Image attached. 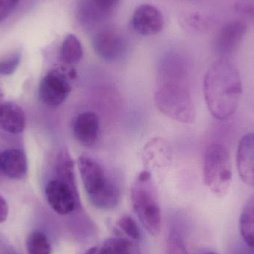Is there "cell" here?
<instances>
[{
  "instance_id": "6da1fadb",
  "label": "cell",
  "mask_w": 254,
  "mask_h": 254,
  "mask_svg": "<svg viewBox=\"0 0 254 254\" xmlns=\"http://www.w3.org/2000/svg\"><path fill=\"white\" fill-rule=\"evenodd\" d=\"M206 104L218 120L225 121L237 111L243 94L241 76L237 67L225 58L215 61L204 80Z\"/></svg>"
},
{
  "instance_id": "7a4b0ae2",
  "label": "cell",
  "mask_w": 254,
  "mask_h": 254,
  "mask_svg": "<svg viewBox=\"0 0 254 254\" xmlns=\"http://www.w3.org/2000/svg\"><path fill=\"white\" fill-rule=\"evenodd\" d=\"M78 166L85 190L92 204L101 210L115 208L120 201V190L102 165L85 155L79 158Z\"/></svg>"
},
{
  "instance_id": "3957f363",
  "label": "cell",
  "mask_w": 254,
  "mask_h": 254,
  "mask_svg": "<svg viewBox=\"0 0 254 254\" xmlns=\"http://www.w3.org/2000/svg\"><path fill=\"white\" fill-rule=\"evenodd\" d=\"M155 103L160 111L174 120L192 123L195 108L186 74L177 81L163 83L155 94Z\"/></svg>"
},
{
  "instance_id": "277c9868",
  "label": "cell",
  "mask_w": 254,
  "mask_h": 254,
  "mask_svg": "<svg viewBox=\"0 0 254 254\" xmlns=\"http://www.w3.org/2000/svg\"><path fill=\"white\" fill-rule=\"evenodd\" d=\"M133 208L146 231L158 236L161 229V209L151 182V176L143 171L139 175L131 190Z\"/></svg>"
},
{
  "instance_id": "5b68a950",
  "label": "cell",
  "mask_w": 254,
  "mask_h": 254,
  "mask_svg": "<svg viewBox=\"0 0 254 254\" xmlns=\"http://www.w3.org/2000/svg\"><path fill=\"white\" fill-rule=\"evenodd\" d=\"M206 185L218 196H225L232 182V166L228 149L223 145L213 143L207 149L203 162Z\"/></svg>"
},
{
  "instance_id": "8992f818",
  "label": "cell",
  "mask_w": 254,
  "mask_h": 254,
  "mask_svg": "<svg viewBox=\"0 0 254 254\" xmlns=\"http://www.w3.org/2000/svg\"><path fill=\"white\" fill-rule=\"evenodd\" d=\"M66 73L61 69L52 70L40 82V101L50 107H58L66 101L71 93V84Z\"/></svg>"
},
{
  "instance_id": "52a82bcc",
  "label": "cell",
  "mask_w": 254,
  "mask_h": 254,
  "mask_svg": "<svg viewBox=\"0 0 254 254\" xmlns=\"http://www.w3.org/2000/svg\"><path fill=\"white\" fill-rule=\"evenodd\" d=\"M46 195L52 210L62 216L72 213L78 202L77 187L71 186L58 179L47 184Z\"/></svg>"
},
{
  "instance_id": "ba28073f",
  "label": "cell",
  "mask_w": 254,
  "mask_h": 254,
  "mask_svg": "<svg viewBox=\"0 0 254 254\" xmlns=\"http://www.w3.org/2000/svg\"><path fill=\"white\" fill-rule=\"evenodd\" d=\"M92 46L101 58L108 61L119 59L126 49V43L122 34L110 28H103L95 33Z\"/></svg>"
},
{
  "instance_id": "9c48e42d",
  "label": "cell",
  "mask_w": 254,
  "mask_h": 254,
  "mask_svg": "<svg viewBox=\"0 0 254 254\" xmlns=\"http://www.w3.org/2000/svg\"><path fill=\"white\" fill-rule=\"evenodd\" d=\"M247 28V24L243 20L231 21L225 24L214 39L213 46L216 53L222 58L233 53L244 38Z\"/></svg>"
},
{
  "instance_id": "30bf717a",
  "label": "cell",
  "mask_w": 254,
  "mask_h": 254,
  "mask_svg": "<svg viewBox=\"0 0 254 254\" xmlns=\"http://www.w3.org/2000/svg\"><path fill=\"white\" fill-rule=\"evenodd\" d=\"M134 31L144 36L155 35L162 31L164 19L155 6L142 4L134 10L131 20Z\"/></svg>"
},
{
  "instance_id": "8fae6325",
  "label": "cell",
  "mask_w": 254,
  "mask_h": 254,
  "mask_svg": "<svg viewBox=\"0 0 254 254\" xmlns=\"http://www.w3.org/2000/svg\"><path fill=\"white\" fill-rule=\"evenodd\" d=\"M237 166L242 181L249 186L254 187V132L248 133L240 140Z\"/></svg>"
},
{
  "instance_id": "7c38bea8",
  "label": "cell",
  "mask_w": 254,
  "mask_h": 254,
  "mask_svg": "<svg viewBox=\"0 0 254 254\" xmlns=\"http://www.w3.org/2000/svg\"><path fill=\"white\" fill-rule=\"evenodd\" d=\"M99 131V119L93 112H83L74 119L73 132L75 138L83 146H93L98 140Z\"/></svg>"
},
{
  "instance_id": "4fadbf2b",
  "label": "cell",
  "mask_w": 254,
  "mask_h": 254,
  "mask_svg": "<svg viewBox=\"0 0 254 254\" xmlns=\"http://www.w3.org/2000/svg\"><path fill=\"white\" fill-rule=\"evenodd\" d=\"M1 173L12 179H22L26 176L28 163L20 149H10L1 152L0 157Z\"/></svg>"
},
{
  "instance_id": "5bb4252c",
  "label": "cell",
  "mask_w": 254,
  "mask_h": 254,
  "mask_svg": "<svg viewBox=\"0 0 254 254\" xmlns=\"http://www.w3.org/2000/svg\"><path fill=\"white\" fill-rule=\"evenodd\" d=\"M25 113L19 105L0 102V128L10 134H20L25 129Z\"/></svg>"
},
{
  "instance_id": "9a60e30c",
  "label": "cell",
  "mask_w": 254,
  "mask_h": 254,
  "mask_svg": "<svg viewBox=\"0 0 254 254\" xmlns=\"http://www.w3.org/2000/svg\"><path fill=\"white\" fill-rule=\"evenodd\" d=\"M83 55V47L79 39L74 34H68L60 49L61 62L65 65H75L81 61Z\"/></svg>"
},
{
  "instance_id": "2e32d148",
  "label": "cell",
  "mask_w": 254,
  "mask_h": 254,
  "mask_svg": "<svg viewBox=\"0 0 254 254\" xmlns=\"http://www.w3.org/2000/svg\"><path fill=\"white\" fill-rule=\"evenodd\" d=\"M240 231L246 245L254 249V195L243 207L240 218Z\"/></svg>"
},
{
  "instance_id": "e0dca14e",
  "label": "cell",
  "mask_w": 254,
  "mask_h": 254,
  "mask_svg": "<svg viewBox=\"0 0 254 254\" xmlns=\"http://www.w3.org/2000/svg\"><path fill=\"white\" fill-rule=\"evenodd\" d=\"M56 179L73 187L76 185L74 164L69 152L63 149L58 154L56 161Z\"/></svg>"
},
{
  "instance_id": "ac0fdd59",
  "label": "cell",
  "mask_w": 254,
  "mask_h": 254,
  "mask_svg": "<svg viewBox=\"0 0 254 254\" xmlns=\"http://www.w3.org/2000/svg\"><path fill=\"white\" fill-rule=\"evenodd\" d=\"M77 12L79 20L86 26L95 25L107 17L91 0H80Z\"/></svg>"
},
{
  "instance_id": "d6986e66",
  "label": "cell",
  "mask_w": 254,
  "mask_h": 254,
  "mask_svg": "<svg viewBox=\"0 0 254 254\" xmlns=\"http://www.w3.org/2000/svg\"><path fill=\"white\" fill-rule=\"evenodd\" d=\"M28 254H52V247L47 237L42 231H34L26 240Z\"/></svg>"
},
{
  "instance_id": "ffe728a7",
  "label": "cell",
  "mask_w": 254,
  "mask_h": 254,
  "mask_svg": "<svg viewBox=\"0 0 254 254\" xmlns=\"http://www.w3.org/2000/svg\"><path fill=\"white\" fill-rule=\"evenodd\" d=\"M103 247L108 254H137L135 247L130 240L120 237L108 239Z\"/></svg>"
},
{
  "instance_id": "44dd1931",
  "label": "cell",
  "mask_w": 254,
  "mask_h": 254,
  "mask_svg": "<svg viewBox=\"0 0 254 254\" xmlns=\"http://www.w3.org/2000/svg\"><path fill=\"white\" fill-rule=\"evenodd\" d=\"M119 228L133 240H138L140 238V230L135 221L129 216H125L121 218L118 222Z\"/></svg>"
},
{
  "instance_id": "7402d4cb",
  "label": "cell",
  "mask_w": 254,
  "mask_h": 254,
  "mask_svg": "<svg viewBox=\"0 0 254 254\" xmlns=\"http://www.w3.org/2000/svg\"><path fill=\"white\" fill-rule=\"evenodd\" d=\"M20 61V53L16 52L0 61V74L10 75L13 74L17 68Z\"/></svg>"
},
{
  "instance_id": "603a6c76",
  "label": "cell",
  "mask_w": 254,
  "mask_h": 254,
  "mask_svg": "<svg viewBox=\"0 0 254 254\" xmlns=\"http://www.w3.org/2000/svg\"><path fill=\"white\" fill-rule=\"evenodd\" d=\"M167 254H188L182 239L174 233H172L168 237Z\"/></svg>"
},
{
  "instance_id": "cb8c5ba5",
  "label": "cell",
  "mask_w": 254,
  "mask_h": 254,
  "mask_svg": "<svg viewBox=\"0 0 254 254\" xmlns=\"http://www.w3.org/2000/svg\"><path fill=\"white\" fill-rule=\"evenodd\" d=\"M20 0H0V22L7 19Z\"/></svg>"
},
{
  "instance_id": "d4e9b609",
  "label": "cell",
  "mask_w": 254,
  "mask_h": 254,
  "mask_svg": "<svg viewBox=\"0 0 254 254\" xmlns=\"http://www.w3.org/2000/svg\"><path fill=\"white\" fill-rule=\"evenodd\" d=\"M104 14L107 16L119 5L120 0H91Z\"/></svg>"
},
{
  "instance_id": "484cf974",
  "label": "cell",
  "mask_w": 254,
  "mask_h": 254,
  "mask_svg": "<svg viewBox=\"0 0 254 254\" xmlns=\"http://www.w3.org/2000/svg\"><path fill=\"white\" fill-rule=\"evenodd\" d=\"M235 9L243 17L254 23V6L246 2H238L235 4Z\"/></svg>"
},
{
  "instance_id": "4316f807",
  "label": "cell",
  "mask_w": 254,
  "mask_h": 254,
  "mask_svg": "<svg viewBox=\"0 0 254 254\" xmlns=\"http://www.w3.org/2000/svg\"><path fill=\"white\" fill-rule=\"evenodd\" d=\"M189 24L196 29L203 30L208 28L210 22L208 19L200 15H192L190 16Z\"/></svg>"
},
{
  "instance_id": "83f0119b",
  "label": "cell",
  "mask_w": 254,
  "mask_h": 254,
  "mask_svg": "<svg viewBox=\"0 0 254 254\" xmlns=\"http://www.w3.org/2000/svg\"><path fill=\"white\" fill-rule=\"evenodd\" d=\"M9 214V206L6 200L0 195V224L7 220Z\"/></svg>"
},
{
  "instance_id": "f1b7e54d",
  "label": "cell",
  "mask_w": 254,
  "mask_h": 254,
  "mask_svg": "<svg viewBox=\"0 0 254 254\" xmlns=\"http://www.w3.org/2000/svg\"><path fill=\"white\" fill-rule=\"evenodd\" d=\"M84 254H108L104 248L100 246H95L91 248Z\"/></svg>"
},
{
  "instance_id": "f546056e",
  "label": "cell",
  "mask_w": 254,
  "mask_h": 254,
  "mask_svg": "<svg viewBox=\"0 0 254 254\" xmlns=\"http://www.w3.org/2000/svg\"><path fill=\"white\" fill-rule=\"evenodd\" d=\"M204 254H218L215 253V252H207V253H204Z\"/></svg>"
},
{
  "instance_id": "4dcf8cb0",
  "label": "cell",
  "mask_w": 254,
  "mask_h": 254,
  "mask_svg": "<svg viewBox=\"0 0 254 254\" xmlns=\"http://www.w3.org/2000/svg\"><path fill=\"white\" fill-rule=\"evenodd\" d=\"M1 152H0V157H1ZM1 176H3V175L2 173H1V167H0V178H1Z\"/></svg>"
}]
</instances>
